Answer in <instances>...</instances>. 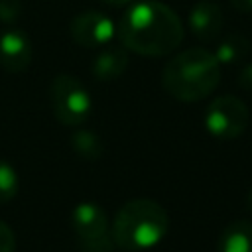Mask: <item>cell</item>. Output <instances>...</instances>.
Here are the masks:
<instances>
[{"label":"cell","mask_w":252,"mask_h":252,"mask_svg":"<svg viewBox=\"0 0 252 252\" xmlns=\"http://www.w3.org/2000/svg\"><path fill=\"white\" fill-rule=\"evenodd\" d=\"M250 51V41L240 33H228L217 43L215 57L220 65H234L240 63Z\"/></svg>","instance_id":"cell-12"},{"label":"cell","mask_w":252,"mask_h":252,"mask_svg":"<svg viewBox=\"0 0 252 252\" xmlns=\"http://www.w3.org/2000/svg\"><path fill=\"white\" fill-rule=\"evenodd\" d=\"M71 228L77 236V242L98 238L106 232H110L106 213L100 205L85 201L79 203L71 213Z\"/></svg>","instance_id":"cell-9"},{"label":"cell","mask_w":252,"mask_h":252,"mask_svg":"<svg viewBox=\"0 0 252 252\" xmlns=\"http://www.w3.org/2000/svg\"><path fill=\"white\" fill-rule=\"evenodd\" d=\"M236 81H238L240 89L252 93V63H248V65L242 67V71L238 73V79H236Z\"/></svg>","instance_id":"cell-18"},{"label":"cell","mask_w":252,"mask_h":252,"mask_svg":"<svg viewBox=\"0 0 252 252\" xmlns=\"http://www.w3.org/2000/svg\"><path fill=\"white\" fill-rule=\"evenodd\" d=\"M232 8L244 14H252V0H230Z\"/></svg>","instance_id":"cell-19"},{"label":"cell","mask_w":252,"mask_h":252,"mask_svg":"<svg viewBox=\"0 0 252 252\" xmlns=\"http://www.w3.org/2000/svg\"><path fill=\"white\" fill-rule=\"evenodd\" d=\"M128 61H130L128 49L124 45H112L94 55L91 73L96 81H114L126 71Z\"/></svg>","instance_id":"cell-10"},{"label":"cell","mask_w":252,"mask_h":252,"mask_svg":"<svg viewBox=\"0 0 252 252\" xmlns=\"http://www.w3.org/2000/svg\"><path fill=\"white\" fill-rule=\"evenodd\" d=\"M120 43L144 57H161L183 41V24L179 16L159 0L136 2L124 10L118 22Z\"/></svg>","instance_id":"cell-1"},{"label":"cell","mask_w":252,"mask_h":252,"mask_svg":"<svg viewBox=\"0 0 252 252\" xmlns=\"http://www.w3.org/2000/svg\"><path fill=\"white\" fill-rule=\"evenodd\" d=\"M246 209L252 213V189L248 191V195H246Z\"/></svg>","instance_id":"cell-21"},{"label":"cell","mask_w":252,"mask_h":252,"mask_svg":"<svg viewBox=\"0 0 252 252\" xmlns=\"http://www.w3.org/2000/svg\"><path fill=\"white\" fill-rule=\"evenodd\" d=\"M102 2H106L108 6H126V4H130L134 0H102Z\"/></svg>","instance_id":"cell-20"},{"label":"cell","mask_w":252,"mask_h":252,"mask_svg":"<svg viewBox=\"0 0 252 252\" xmlns=\"http://www.w3.org/2000/svg\"><path fill=\"white\" fill-rule=\"evenodd\" d=\"M33 57L32 41L24 30L10 28L0 33V67L8 73H22Z\"/></svg>","instance_id":"cell-7"},{"label":"cell","mask_w":252,"mask_h":252,"mask_svg":"<svg viewBox=\"0 0 252 252\" xmlns=\"http://www.w3.org/2000/svg\"><path fill=\"white\" fill-rule=\"evenodd\" d=\"M49 102L53 116L63 126H81L93 108L87 87L73 75L61 73L49 85Z\"/></svg>","instance_id":"cell-4"},{"label":"cell","mask_w":252,"mask_h":252,"mask_svg":"<svg viewBox=\"0 0 252 252\" xmlns=\"http://www.w3.org/2000/svg\"><path fill=\"white\" fill-rule=\"evenodd\" d=\"M20 191V177L12 163L0 159V205L10 203Z\"/></svg>","instance_id":"cell-14"},{"label":"cell","mask_w":252,"mask_h":252,"mask_svg":"<svg viewBox=\"0 0 252 252\" xmlns=\"http://www.w3.org/2000/svg\"><path fill=\"white\" fill-rule=\"evenodd\" d=\"M71 146H73L75 154H79L85 159H98L104 152L102 140L93 130H77L71 136Z\"/></svg>","instance_id":"cell-13"},{"label":"cell","mask_w":252,"mask_h":252,"mask_svg":"<svg viewBox=\"0 0 252 252\" xmlns=\"http://www.w3.org/2000/svg\"><path fill=\"white\" fill-rule=\"evenodd\" d=\"M22 0H0V22L14 24L22 16Z\"/></svg>","instance_id":"cell-16"},{"label":"cell","mask_w":252,"mask_h":252,"mask_svg":"<svg viewBox=\"0 0 252 252\" xmlns=\"http://www.w3.org/2000/svg\"><path fill=\"white\" fill-rule=\"evenodd\" d=\"M69 30L73 41L83 47H100L108 43L116 33L114 22L98 10L81 12L79 16L73 18Z\"/></svg>","instance_id":"cell-6"},{"label":"cell","mask_w":252,"mask_h":252,"mask_svg":"<svg viewBox=\"0 0 252 252\" xmlns=\"http://www.w3.org/2000/svg\"><path fill=\"white\" fill-rule=\"evenodd\" d=\"M187 24L193 32V35L205 43L219 39V33L224 26V14L222 8L213 0H201L189 10Z\"/></svg>","instance_id":"cell-8"},{"label":"cell","mask_w":252,"mask_h":252,"mask_svg":"<svg viewBox=\"0 0 252 252\" xmlns=\"http://www.w3.org/2000/svg\"><path fill=\"white\" fill-rule=\"evenodd\" d=\"M112 246H114V240H112L110 232H106L98 238H93V240L79 242L81 252H112Z\"/></svg>","instance_id":"cell-15"},{"label":"cell","mask_w":252,"mask_h":252,"mask_svg":"<svg viewBox=\"0 0 252 252\" xmlns=\"http://www.w3.org/2000/svg\"><path fill=\"white\" fill-rule=\"evenodd\" d=\"M0 252H16V234L4 220H0Z\"/></svg>","instance_id":"cell-17"},{"label":"cell","mask_w":252,"mask_h":252,"mask_svg":"<svg viewBox=\"0 0 252 252\" xmlns=\"http://www.w3.org/2000/svg\"><path fill=\"white\" fill-rule=\"evenodd\" d=\"M169 228L167 211L152 199L124 203L110 224V236L118 248L148 250L159 244Z\"/></svg>","instance_id":"cell-3"},{"label":"cell","mask_w":252,"mask_h":252,"mask_svg":"<svg viewBox=\"0 0 252 252\" xmlns=\"http://www.w3.org/2000/svg\"><path fill=\"white\" fill-rule=\"evenodd\" d=\"M220 63L205 47H189L173 55L161 73V85L175 100L197 102L207 98L220 83Z\"/></svg>","instance_id":"cell-2"},{"label":"cell","mask_w":252,"mask_h":252,"mask_svg":"<svg viewBox=\"0 0 252 252\" xmlns=\"http://www.w3.org/2000/svg\"><path fill=\"white\" fill-rule=\"evenodd\" d=\"M219 252H252V220L238 219L228 222L217 244Z\"/></svg>","instance_id":"cell-11"},{"label":"cell","mask_w":252,"mask_h":252,"mask_svg":"<svg viewBox=\"0 0 252 252\" xmlns=\"http://www.w3.org/2000/svg\"><path fill=\"white\" fill-rule=\"evenodd\" d=\"M248 106L234 94L217 96L205 110V128L219 140H234L248 126Z\"/></svg>","instance_id":"cell-5"}]
</instances>
